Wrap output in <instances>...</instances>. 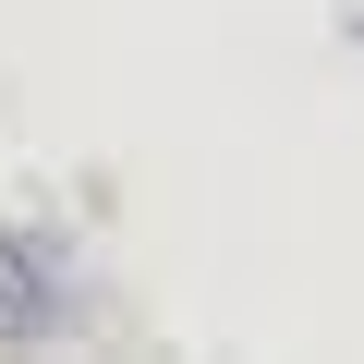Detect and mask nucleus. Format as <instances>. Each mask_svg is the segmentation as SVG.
Masks as SVG:
<instances>
[{
    "mask_svg": "<svg viewBox=\"0 0 364 364\" xmlns=\"http://www.w3.org/2000/svg\"><path fill=\"white\" fill-rule=\"evenodd\" d=\"M61 243H37V231H0V340H49V316H61V267H49Z\"/></svg>",
    "mask_w": 364,
    "mask_h": 364,
    "instance_id": "nucleus-1",
    "label": "nucleus"
}]
</instances>
